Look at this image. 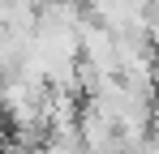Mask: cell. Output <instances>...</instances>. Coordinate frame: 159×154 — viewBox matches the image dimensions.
I'll return each instance as SVG.
<instances>
[{
	"label": "cell",
	"instance_id": "cell-1",
	"mask_svg": "<svg viewBox=\"0 0 159 154\" xmlns=\"http://www.w3.org/2000/svg\"><path fill=\"white\" fill-rule=\"evenodd\" d=\"M151 4L155 0H86L82 13L99 22L116 39H146L151 30Z\"/></svg>",
	"mask_w": 159,
	"mask_h": 154
},
{
	"label": "cell",
	"instance_id": "cell-2",
	"mask_svg": "<svg viewBox=\"0 0 159 154\" xmlns=\"http://www.w3.org/2000/svg\"><path fill=\"white\" fill-rule=\"evenodd\" d=\"M78 141L86 154H120V133L95 103H82L78 111Z\"/></svg>",
	"mask_w": 159,
	"mask_h": 154
},
{
	"label": "cell",
	"instance_id": "cell-3",
	"mask_svg": "<svg viewBox=\"0 0 159 154\" xmlns=\"http://www.w3.org/2000/svg\"><path fill=\"white\" fill-rule=\"evenodd\" d=\"M4 22H9V0H0V30H4Z\"/></svg>",
	"mask_w": 159,
	"mask_h": 154
}]
</instances>
